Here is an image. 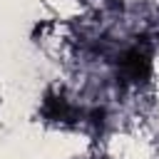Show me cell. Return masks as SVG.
Listing matches in <instances>:
<instances>
[{
	"label": "cell",
	"mask_w": 159,
	"mask_h": 159,
	"mask_svg": "<svg viewBox=\"0 0 159 159\" xmlns=\"http://www.w3.org/2000/svg\"><path fill=\"white\" fill-rule=\"evenodd\" d=\"M152 72V55L144 47H129L119 60V75L124 82H144Z\"/></svg>",
	"instance_id": "cell-1"
},
{
	"label": "cell",
	"mask_w": 159,
	"mask_h": 159,
	"mask_svg": "<svg viewBox=\"0 0 159 159\" xmlns=\"http://www.w3.org/2000/svg\"><path fill=\"white\" fill-rule=\"evenodd\" d=\"M75 112H72V107L67 104V99H62V97H57V94H47L45 97V104H42V117H47V119H52V122H65V119H70Z\"/></svg>",
	"instance_id": "cell-2"
}]
</instances>
